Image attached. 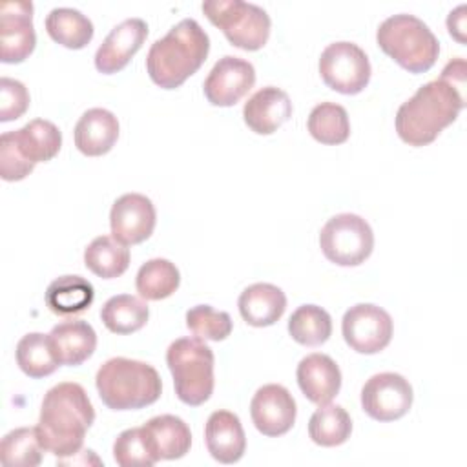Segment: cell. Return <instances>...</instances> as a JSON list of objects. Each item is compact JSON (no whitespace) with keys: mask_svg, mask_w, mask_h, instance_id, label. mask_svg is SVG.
Masks as SVG:
<instances>
[{"mask_svg":"<svg viewBox=\"0 0 467 467\" xmlns=\"http://www.w3.org/2000/svg\"><path fill=\"white\" fill-rule=\"evenodd\" d=\"M84 265L97 277H119L130 266V248L113 235H99L86 246Z\"/></svg>","mask_w":467,"mask_h":467,"instance_id":"cell-27","label":"cell"},{"mask_svg":"<svg viewBox=\"0 0 467 467\" xmlns=\"http://www.w3.org/2000/svg\"><path fill=\"white\" fill-rule=\"evenodd\" d=\"M306 128L310 135L321 144H343L350 137L348 113L341 104L321 102L314 106L308 115Z\"/></svg>","mask_w":467,"mask_h":467,"instance_id":"cell-32","label":"cell"},{"mask_svg":"<svg viewBox=\"0 0 467 467\" xmlns=\"http://www.w3.org/2000/svg\"><path fill=\"white\" fill-rule=\"evenodd\" d=\"M447 29L452 38H456L460 44H465V4L449 13Z\"/></svg>","mask_w":467,"mask_h":467,"instance_id":"cell-39","label":"cell"},{"mask_svg":"<svg viewBox=\"0 0 467 467\" xmlns=\"http://www.w3.org/2000/svg\"><path fill=\"white\" fill-rule=\"evenodd\" d=\"M297 407L290 390L277 383L263 385L250 401V416L255 429L270 438L286 434L296 421Z\"/></svg>","mask_w":467,"mask_h":467,"instance_id":"cell-14","label":"cell"},{"mask_svg":"<svg viewBox=\"0 0 467 467\" xmlns=\"http://www.w3.org/2000/svg\"><path fill=\"white\" fill-rule=\"evenodd\" d=\"M177 398L192 407L210 400L213 392V350L201 337H179L166 350Z\"/></svg>","mask_w":467,"mask_h":467,"instance_id":"cell-6","label":"cell"},{"mask_svg":"<svg viewBox=\"0 0 467 467\" xmlns=\"http://www.w3.org/2000/svg\"><path fill=\"white\" fill-rule=\"evenodd\" d=\"M186 327L195 337L223 341L232 332V317L228 312L215 310L210 305H197L186 312Z\"/></svg>","mask_w":467,"mask_h":467,"instance_id":"cell-35","label":"cell"},{"mask_svg":"<svg viewBox=\"0 0 467 467\" xmlns=\"http://www.w3.org/2000/svg\"><path fill=\"white\" fill-rule=\"evenodd\" d=\"M210 51L206 31L193 18L175 24L162 38L155 40L146 55V69L153 84L175 89L197 73Z\"/></svg>","mask_w":467,"mask_h":467,"instance_id":"cell-3","label":"cell"},{"mask_svg":"<svg viewBox=\"0 0 467 467\" xmlns=\"http://www.w3.org/2000/svg\"><path fill=\"white\" fill-rule=\"evenodd\" d=\"M148 36V26L142 18H126L117 24L95 53V67L111 75L128 66L131 57L142 47Z\"/></svg>","mask_w":467,"mask_h":467,"instance_id":"cell-16","label":"cell"},{"mask_svg":"<svg viewBox=\"0 0 467 467\" xmlns=\"http://www.w3.org/2000/svg\"><path fill=\"white\" fill-rule=\"evenodd\" d=\"M319 246L330 263L358 266L372 254L374 232L361 215L337 213L321 228Z\"/></svg>","mask_w":467,"mask_h":467,"instance_id":"cell-8","label":"cell"},{"mask_svg":"<svg viewBox=\"0 0 467 467\" xmlns=\"http://www.w3.org/2000/svg\"><path fill=\"white\" fill-rule=\"evenodd\" d=\"M47 35L60 46L67 49H82L93 38V24L73 7H55L46 16Z\"/></svg>","mask_w":467,"mask_h":467,"instance_id":"cell-26","label":"cell"},{"mask_svg":"<svg viewBox=\"0 0 467 467\" xmlns=\"http://www.w3.org/2000/svg\"><path fill=\"white\" fill-rule=\"evenodd\" d=\"M465 106V60L452 58L441 77L418 88L396 113V131L409 146L431 144Z\"/></svg>","mask_w":467,"mask_h":467,"instance_id":"cell-1","label":"cell"},{"mask_svg":"<svg viewBox=\"0 0 467 467\" xmlns=\"http://www.w3.org/2000/svg\"><path fill=\"white\" fill-rule=\"evenodd\" d=\"M35 170V164L29 162L18 150L13 133L5 131L0 137V175L7 182L22 181Z\"/></svg>","mask_w":467,"mask_h":467,"instance_id":"cell-37","label":"cell"},{"mask_svg":"<svg viewBox=\"0 0 467 467\" xmlns=\"http://www.w3.org/2000/svg\"><path fill=\"white\" fill-rule=\"evenodd\" d=\"M206 449L213 460L221 463H235L246 449V436L237 414L230 410H215L204 425Z\"/></svg>","mask_w":467,"mask_h":467,"instance_id":"cell-19","label":"cell"},{"mask_svg":"<svg viewBox=\"0 0 467 467\" xmlns=\"http://www.w3.org/2000/svg\"><path fill=\"white\" fill-rule=\"evenodd\" d=\"M378 46L409 73L429 71L440 55V42L431 27L414 15L385 18L376 31Z\"/></svg>","mask_w":467,"mask_h":467,"instance_id":"cell-5","label":"cell"},{"mask_svg":"<svg viewBox=\"0 0 467 467\" xmlns=\"http://www.w3.org/2000/svg\"><path fill=\"white\" fill-rule=\"evenodd\" d=\"M297 385L305 398L316 405L330 403L341 389V370L336 361L321 352L305 356L296 370Z\"/></svg>","mask_w":467,"mask_h":467,"instance_id":"cell-17","label":"cell"},{"mask_svg":"<svg viewBox=\"0 0 467 467\" xmlns=\"http://www.w3.org/2000/svg\"><path fill=\"white\" fill-rule=\"evenodd\" d=\"M95 299L93 285L82 275H60L46 290V305L57 316L80 314Z\"/></svg>","mask_w":467,"mask_h":467,"instance_id":"cell-25","label":"cell"},{"mask_svg":"<svg viewBox=\"0 0 467 467\" xmlns=\"http://www.w3.org/2000/svg\"><path fill=\"white\" fill-rule=\"evenodd\" d=\"M75 146L88 157L108 153L119 139V120L104 108H91L75 124Z\"/></svg>","mask_w":467,"mask_h":467,"instance_id":"cell-20","label":"cell"},{"mask_svg":"<svg viewBox=\"0 0 467 467\" xmlns=\"http://www.w3.org/2000/svg\"><path fill=\"white\" fill-rule=\"evenodd\" d=\"M323 82L343 95L361 93L370 80L372 67L367 53L354 42H332L319 57Z\"/></svg>","mask_w":467,"mask_h":467,"instance_id":"cell-9","label":"cell"},{"mask_svg":"<svg viewBox=\"0 0 467 467\" xmlns=\"http://www.w3.org/2000/svg\"><path fill=\"white\" fill-rule=\"evenodd\" d=\"M241 317L252 327H270L286 310L285 292L272 283H254L246 286L237 301Z\"/></svg>","mask_w":467,"mask_h":467,"instance_id":"cell-23","label":"cell"},{"mask_svg":"<svg viewBox=\"0 0 467 467\" xmlns=\"http://www.w3.org/2000/svg\"><path fill=\"white\" fill-rule=\"evenodd\" d=\"M49 339L58 363L67 367L84 363L97 348V332L84 319H67L55 325Z\"/></svg>","mask_w":467,"mask_h":467,"instance_id":"cell-21","label":"cell"},{"mask_svg":"<svg viewBox=\"0 0 467 467\" xmlns=\"http://www.w3.org/2000/svg\"><path fill=\"white\" fill-rule=\"evenodd\" d=\"M142 431L151 447L153 456L159 460H179L182 458L192 445L190 427L173 414H161L150 418Z\"/></svg>","mask_w":467,"mask_h":467,"instance_id":"cell-22","label":"cell"},{"mask_svg":"<svg viewBox=\"0 0 467 467\" xmlns=\"http://www.w3.org/2000/svg\"><path fill=\"white\" fill-rule=\"evenodd\" d=\"M113 458L122 467H150L157 463V458L151 452L142 427L126 429L117 436L113 443Z\"/></svg>","mask_w":467,"mask_h":467,"instance_id":"cell-36","label":"cell"},{"mask_svg":"<svg viewBox=\"0 0 467 467\" xmlns=\"http://www.w3.org/2000/svg\"><path fill=\"white\" fill-rule=\"evenodd\" d=\"M93 421L95 409L84 387L75 381H64L46 392L36 432L44 451L64 460L80 451L86 431Z\"/></svg>","mask_w":467,"mask_h":467,"instance_id":"cell-2","label":"cell"},{"mask_svg":"<svg viewBox=\"0 0 467 467\" xmlns=\"http://www.w3.org/2000/svg\"><path fill=\"white\" fill-rule=\"evenodd\" d=\"M150 317L146 301L131 294H119L109 297L100 308L104 327L113 334H131L140 330Z\"/></svg>","mask_w":467,"mask_h":467,"instance_id":"cell-28","label":"cell"},{"mask_svg":"<svg viewBox=\"0 0 467 467\" xmlns=\"http://www.w3.org/2000/svg\"><path fill=\"white\" fill-rule=\"evenodd\" d=\"M155 223V206L142 193L120 195L109 212L111 235L122 244H139L146 241L153 234Z\"/></svg>","mask_w":467,"mask_h":467,"instance_id":"cell-15","label":"cell"},{"mask_svg":"<svg viewBox=\"0 0 467 467\" xmlns=\"http://www.w3.org/2000/svg\"><path fill=\"white\" fill-rule=\"evenodd\" d=\"M95 387L102 403L111 410H135L155 403L162 392L159 372L144 361L111 358L100 365Z\"/></svg>","mask_w":467,"mask_h":467,"instance_id":"cell-4","label":"cell"},{"mask_svg":"<svg viewBox=\"0 0 467 467\" xmlns=\"http://www.w3.org/2000/svg\"><path fill=\"white\" fill-rule=\"evenodd\" d=\"M11 133L20 153L33 164L51 161L62 146L60 130L46 119H33Z\"/></svg>","mask_w":467,"mask_h":467,"instance_id":"cell-24","label":"cell"},{"mask_svg":"<svg viewBox=\"0 0 467 467\" xmlns=\"http://www.w3.org/2000/svg\"><path fill=\"white\" fill-rule=\"evenodd\" d=\"M42 451L36 427H20L2 438L0 460L9 467H36L42 462Z\"/></svg>","mask_w":467,"mask_h":467,"instance_id":"cell-34","label":"cell"},{"mask_svg":"<svg viewBox=\"0 0 467 467\" xmlns=\"http://www.w3.org/2000/svg\"><path fill=\"white\" fill-rule=\"evenodd\" d=\"M181 283L179 268L162 257L146 261L135 277V288L142 299L161 301L170 297Z\"/></svg>","mask_w":467,"mask_h":467,"instance_id":"cell-29","label":"cell"},{"mask_svg":"<svg viewBox=\"0 0 467 467\" xmlns=\"http://www.w3.org/2000/svg\"><path fill=\"white\" fill-rule=\"evenodd\" d=\"M392 317L387 310L372 303L350 306L341 321V332L347 345L359 354H378L392 339Z\"/></svg>","mask_w":467,"mask_h":467,"instance_id":"cell-10","label":"cell"},{"mask_svg":"<svg viewBox=\"0 0 467 467\" xmlns=\"http://www.w3.org/2000/svg\"><path fill=\"white\" fill-rule=\"evenodd\" d=\"M288 334L299 345L319 347L332 334V317L317 305H301L288 319Z\"/></svg>","mask_w":467,"mask_h":467,"instance_id":"cell-33","label":"cell"},{"mask_svg":"<svg viewBox=\"0 0 467 467\" xmlns=\"http://www.w3.org/2000/svg\"><path fill=\"white\" fill-rule=\"evenodd\" d=\"M33 4L26 0L4 2L0 7V60L4 64L24 62L35 49Z\"/></svg>","mask_w":467,"mask_h":467,"instance_id":"cell-13","label":"cell"},{"mask_svg":"<svg viewBox=\"0 0 467 467\" xmlns=\"http://www.w3.org/2000/svg\"><path fill=\"white\" fill-rule=\"evenodd\" d=\"M16 363L29 378H46L58 368L49 334L29 332L16 343Z\"/></svg>","mask_w":467,"mask_h":467,"instance_id":"cell-30","label":"cell"},{"mask_svg":"<svg viewBox=\"0 0 467 467\" xmlns=\"http://www.w3.org/2000/svg\"><path fill=\"white\" fill-rule=\"evenodd\" d=\"M29 106L27 88L9 77L0 78V122L20 119Z\"/></svg>","mask_w":467,"mask_h":467,"instance_id":"cell-38","label":"cell"},{"mask_svg":"<svg viewBox=\"0 0 467 467\" xmlns=\"http://www.w3.org/2000/svg\"><path fill=\"white\" fill-rule=\"evenodd\" d=\"M292 117V102L286 91L265 86L255 91L243 108L244 124L257 135H270Z\"/></svg>","mask_w":467,"mask_h":467,"instance_id":"cell-18","label":"cell"},{"mask_svg":"<svg viewBox=\"0 0 467 467\" xmlns=\"http://www.w3.org/2000/svg\"><path fill=\"white\" fill-rule=\"evenodd\" d=\"M201 7L206 18L239 49L257 51L270 36V16L255 4L243 0H208Z\"/></svg>","mask_w":467,"mask_h":467,"instance_id":"cell-7","label":"cell"},{"mask_svg":"<svg viewBox=\"0 0 467 467\" xmlns=\"http://www.w3.org/2000/svg\"><path fill=\"white\" fill-rule=\"evenodd\" d=\"M255 84L254 66L239 57L224 55L208 73L202 91L212 106L228 108L237 104Z\"/></svg>","mask_w":467,"mask_h":467,"instance_id":"cell-12","label":"cell"},{"mask_svg":"<svg viewBox=\"0 0 467 467\" xmlns=\"http://www.w3.org/2000/svg\"><path fill=\"white\" fill-rule=\"evenodd\" d=\"M352 432V420L341 405L325 403L310 416L308 436L321 447H336L345 443Z\"/></svg>","mask_w":467,"mask_h":467,"instance_id":"cell-31","label":"cell"},{"mask_svg":"<svg viewBox=\"0 0 467 467\" xmlns=\"http://www.w3.org/2000/svg\"><path fill=\"white\" fill-rule=\"evenodd\" d=\"M412 387L398 372H379L367 379L361 389V407L376 421L403 418L412 407Z\"/></svg>","mask_w":467,"mask_h":467,"instance_id":"cell-11","label":"cell"}]
</instances>
